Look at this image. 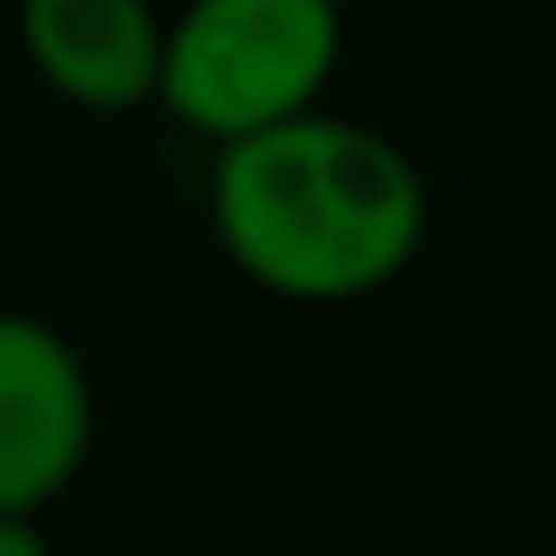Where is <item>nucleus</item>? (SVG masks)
I'll use <instances>...</instances> for the list:
<instances>
[{"label":"nucleus","mask_w":556,"mask_h":556,"mask_svg":"<svg viewBox=\"0 0 556 556\" xmlns=\"http://www.w3.org/2000/svg\"><path fill=\"white\" fill-rule=\"evenodd\" d=\"M163 28L155 0H22L14 36L22 56L56 99L85 113H135L163 78Z\"/></svg>","instance_id":"nucleus-4"},{"label":"nucleus","mask_w":556,"mask_h":556,"mask_svg":"<svg viewBox=\"0 0 556 556\" xmlns=\"http://www.w3.org/2000/svg\"><path fill=\"white\" fill-rule=\"evenodd\" d=\"M99 394L78 345L36 311H0V515L36 521L92 458Z\"/></svg>","instance_id":"nucleus-3"},{"label":"nucleus","mask_w":556,"mask_h":556,"mask_svg":"<svg viewBox=\"0 0 556 556\" xmlns=\"http://www.w3.org/2000/svg\"><path fill=\"white\" fill-rule=\"evenodd\" d=\"M345 56L339 0H184L163 28L155 106L212 149L325 106Z\"/></svg>","instance_id":"nucleus-2"},{"label":"nucleus","mask_w":556,"mask_h":556,"mask_svg":"<svg viewBox=\"0 0 556 556\" xmlns=\"http://www.w3.org/2000/svg\"><path fill=\"white\" fill-rule=\"evenodd\" d=\"M430 190L380 127L345 113L261 127L218 149L212 232L254 289L289 303H359L416 261Z\"/></svg>","instance_id":"nucleus-1"},{"label":"nucleus","mask_w":556,"mask_h":556,"mask_svg":"<svg viewBox=\"0 0 556 556\" xmlns=\"http://www.w3.org/2000/svg\"><path fill=\"white\" fill-rule=\"evenodd\" d=\"M0 556H50V543H42V529H36V521L0 515Z\"/></svg>","instance_id":"nucleus-5"}]
</instances>
